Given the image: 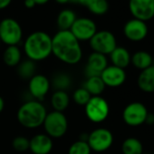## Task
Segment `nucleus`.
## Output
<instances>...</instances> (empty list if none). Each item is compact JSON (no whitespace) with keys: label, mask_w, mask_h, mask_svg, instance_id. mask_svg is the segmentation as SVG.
I'll use <instances>...</instances> for the list:
<instances>
[{"label":"nucleus","mask_w":154,"mask_h":154,"mask_svg":"<svg viewBox=\"0 0 154 154\" xmlns=\"http://www.w3.org/2000/svg\"><path fill=\"white\" fill-rule=\"evenodd\" d=\"M148 113V110L143 103L133 102L124 108L122 112V119L127 125L137 127L145 122Z\"/></svg>","instance_id":"nucleus-10"},{"label":"nucleus","mask_w":154,"mask_h":154,"mask_svg":"<svg viewBox=\"0 0 154 154\" xmlns=\"http://www.w3.org/2000/svg\"><path fill=\"white\" fill-rule=\"evenodd\" d=\"M43 126L45 134L52 139H59L67 132L68 121L63 112L52 111L47 112Z\"/></svg>","instance_id":"nucleus-4"},{"label":"nucleus","mask_w":154,"mask_h":154,"mask_svg":"<svg viewBox=\"0 0 154 154\" xmlns=\"http://www.w3.org/2000/svg\"><path fill=\"white\" fill-rule=\"evenodd\" d=\"M92 149L86 140H78L71 144L68 154H91Z\"/></svg>","instance_id":"nucleus-28"},{"label":"nucleus","mask_w":154,"mask_h":154,"mask_svg":"<svg viewBox=\"0 0 154 154\" xmlns=\"http://www.w3.org/2000/svg\"><path fill=\"white\" fill-rule=\"evenodd\" d=\"M52 54L61 62L73 65L83 58L80 42L68 31H58L52 37Z\"/></svg>","instance_id":"nucleus-1"},{"label":"nucleus","mask_w":154,"mask_h":154,"mask_svg":"<svg viewBox=\"0 0 154 154\" xmlns=\"http://www.w3.org/2000/svg\"><path fill=\"white\" fill-rule=\"evenodd\" d=\"M123 154H142L143 146L140 140L134 137L127 138L122 145Z\"/></svg>","instance_id":"nucleus-24"},{"label":"nucleus","mask_w":154,"mask_h":154,"mask_svg":"<svg viewBox=\"0 0 154 154\" xmlns=\"http://www.w3.org/2000/svg\"><path fill=\"white\" fill-rule=\"evenodd\" d=\"M152 56L146 51H138L131 55V63L138 69L144 70L152 65Z\"/></svg>","instance_id":"nucleus-23"},{"label":"nucleus","mask_w":154,"mask_h":154,"mask_svg":"<svg viewBox=\"0 0 154 154\" xmlns=\"http://www.w3.org/2000/svg\"><path fill=\"white\" fill-rule=\"evenodd\" d=\"M55 1H56L58 4H62V5H63V4H67V3H69V2H70V0H55Z\"/></svg>","instance_id":"nucleus-37"},{"label":"nucleus","mask_w":154,"mask_h":154,"mask_svg":"<svg viewBox=\"0 0 154 154\" xmlns=\"http://www.w3.org/2000/svg\"><path fill=\"white\" fill-rule=\"evenodd\" d=\"M148 26L146 22L131 19L125 23L123 26V34L127 39L131 42H140L143 40L148 35Z\"/></svg>","instance_id":"nucleus-13"},{"label":"nucleus","mask_w":154,"mask_h":154,"mask_svg":"<svg viewBox=\"0 0 154 154\" xmlns=\"http://www.w3.org/2000/svg\"><path fill=\"white\" fill-rule=\"evenodd\" d=\"M91 97L92 95L84 87L76 89L72 94V99L74 103L80 106H85V104L89 102Z\"/></svg>","instance_id":"nucleus-29"},{"label":"nucleus","mask_w":154,"mask_h":154,"mask_svg":"<svg viewBox=\"0 0 154 154\" xmlns=\"http://www.w3.org/2000/svg\"><path fill=\"white\" fill-rule=\"evenodd\" d=\"M101 78L105 86L118 87L121 86L126 80V72L124 69L114 65H108L101 73Z\"/></svg>","instance_id":"nucleus-14"},{"label":"nucleus","mask_w":154,"mask_h":154,"mask_svg":"<svg viewBox=\"0 0 154 154\" xmlns=\"http://www.w3.org/2000/svg\"><path fill=\"white\" fill-rule=\"evenodd\" d=\"M137 83L141 91L145 93H154V64L141 71Z\"/></svg>","instance_id":"nucleus-17"},{"label":"nucleus","mask_w":154,"mask_h":154,"mask_svg":"<svg viewBox=\"0 0 154 154\" xmlns=\"http://www.w3.org/2000/svg\"><path fill=\"white\" fill-rule=\"evenodd\" d=\"M79 42L90 41L97 32V26L88 17H77L69 30Z\"/></svg>","instance_id":"nucleus-9"},{"label":"nucleus","mask_w":154,"mask_h":154,"mask_svg":"<svg viewBox=\"0 0 154 154\" xmlns=\"http://www.w3.org/2000/svg\"><path fill=\"white\" fill-rule=\"evenodd\" d=\"M24 5H25V7L26 8H29V9H31V8H35L36 6L35 0H25Z\"/></svg>","instance_id":"nucleus-31"},{"label":"nucleus","mask_w":154,"mask_h":154,"mask_svg":"<svg viewBox=\"0 0 154 154\" xmlns=\"http://www.w3.org/2000/svg\"><path fill=\"white\" fill-rule=\"evenodd\" d=\"M70 2H72L77 5H81L83 7H86L89 2V0H70Z\"/></svg>","instance_id":"nucleus-34"},{"label":"nucleus","mask_w":154,"mask_h":154,"mask_svg":"<svg viewBox=\"0 0 154 154\" xmlns=\"http://www.w3.org/2000/svg\"><path fill=\"white\" fill-rule=\"evenodd\" d=\"M4 108H5V101H4V99L1 97V95H0V113H1V112H3Z\"/></svg>","instance_id":"nucleus-35"},{"label":"nucleus","mask_w":154,"mask_h":154,"mask_svg":"<svg viewBox=\"0 0 154 154\" xmlns=\"http://www.w3.org/2000/svg\"><path fill=\"white\" fill-rule=\"evenodd\" d=\"M110 58L112 63V65L117 66L122 69H125L131 63V55L129 51L122 46H117L111 54Z\"/></svg>","instance_id":"nucleus-18"},{"label":"nucleus","mask_w":154,"mask_h":154,"mask_svg":"<svg viewBox=\"0 0 154 154\" xmlns=\"http://www.w3.org/2000/svg\"><path fill=\"white\" fill-rule=\"evenodd\" d=\"M24 52L27 59L41 62L52 54V37L44 31L30 34L24 42Z\"/></svg>","instance_id":"nucleus-2"},{"label":"nucleus","mask_w":154,"mask_h":154,"mask_svg":"<svg viewBox=\"0 0 154 154\" xmlns=\"http://www.w3.org/2000/svg\"><path fill=\"white\" fill-rule=\"evenodd\" d=\"M70 104V97L65 91H55L51 97V105L54 111L63 112Z\"/></svg>","instance_id":"nucleus-21"},{"label":"nucleus","mask_w":154,"mask_h":154,"mask_svg":"<svg viewBox=\"0 0 154 154\" xmlns=\"http://www.w3.org/2000/svg\"><path fill=\"white\" fill-rule=\"evenodd\" d=\"M52 85L56 91H65L68 90L72 85L71 76L65 72H58L54 76L52 80Z\"/></svg>","instance_id":"nucleus-26"},{"label":"nucleus","mask_w":154,"mask_h":154,"mask_svg":"<svg viewBox=\"0 0 154 154\" xmlns=\"http://www.w3.org/2000/svg\"><path fill=\"white\" fill-rule=\"evenodd\" d=\"M12 2V0H0V10L7 8Z\"/></svg>","instance_id":"nucleus-32"},{"label":"nucleus","mask_w":154,"mask_h":154,"mask_svg":"<svg viewBox=\"0 0 154 154\" xmlns=\"http://www.w3.org/2000/svg\"><path fill=\"white\" fill-rule=\"evenodd\" d=\"M145 122L149 125L154 124V114L153 113H148L146 120H145Z\"/></svg>","instance_id":"nucleus-33"},{"label":"nucleus","mask_w":154,"mask_h":154,"mask_svg":"<svg viewBox=\"0 0 154 154\" xmlns=\"http://www.w3.org/2000/svg\"><path fill=\"white\" fill-rule=\"evenodd\" d=\"M48 1H49V0H35V2L36 5H45Z\"/></svg>","instance_id":"nucleus-36"},{"label":"nucleus","mask_w":154,"mask_h":154,"mask_svg":"<svg viewBox=\"0 0 154 154\" xmlns=\"http://www.w3.org/2000/svg\"><path fill=\"white\" fill-rule=\"evenodd\" d=\"M53 147V139L45 133L35 134L29 140V149L33 154H49Z\"/></svg>","instance_id":"nucleus-16"},{"label":"nucleus","mask_w":154,"mask_h":154,"mask_svg":"<svg viewBox=\"0 0 154 154\" xmlns=\"http://www.w3.org/2000/svg\"><path fill=\"white\" fill-rule=\"evenodd\" d=\"M17 66H18L17 68L18 75L22 79L29 80L35 74H36V66H35V62L34 61L27 59L21 62Z\"/></svg>","instance_id":"nucleus-25"},{"label":"nucleus","mask_w":154,"mask_h":154,"mask_svg":"<svg viewBox=\"0 0 154 154\" xmlns=\"http://www.w3.org/2000/svg\"><path fill=\"white\" fill-rule=\"evenodd\" d=\"M86 141L92 150L103 152L110 149L112 145L113 135L108 129L97 128L88 134Z\"/></svg>","instance_id":"nucleus-8"},{"label":"nucleus","mask_w":154,"mask_h":154,"mask_svg":"<svg viewBox=\"0 0 154 154\" xmlns=\"http://www.w3.org/2000/svg\"><path fill=\"white\" fill-rule=\"evenodd\" d=\"M76 18V14L72 9L65 8L60 11L56 18V25L57 27L59 28V31L70 30Z\"/></svg>","instance_id":"nucleus-19"},{"label":"nucleus","mask_w":154,"mask_h":154,"mask_svg":"<svg viewBox=\"0 0 154 154\" xmlns=\"http://www.w3.org/2000/svg\"><path fill=\"white\" fill-rule=\"evenodd\" d=\"M108 66V60L106 55L93 52L87 60L85 68V73L87 78L94 76H100L102 72Z\"/></svg>","instance_id":"nucleus-15"},{"label":"nucleus","mask_w":154,"mask_h":154,"mask_svg":"<svg viewBox=\"0 0 154 154\" xmlns=\"http://www.w3.org/2000/svg\"><path fill=\"white\" fill-rule=\"evenodd\" d=\"M21 59L22 53L18 45H9L5 49L3 54V60L8 66H17L21 63Z\"/></svg>","instance_id":"nucleus-20"},{"label":"nucleus","mask_w":154,"mask_h":154,"mask_svg":"<svg viewBox=\"0 0 154 154\" xmlns=\"http://www.w3.org/2000/svg\"><path fill=\"white\" fill-rule=\"evenodd\" d=\"M23 38V29L20 24L12 17H7L0 22V42L8 46L17 45Z\"/></svg>","instance_id":"nucleus-5"},{"label":"nucleus","mask_w":154,"mask_h":154,"mask_svg":"<svg viewBox=\"0 0 154 154\" xmlns=\"http://www.w3.org/2000/svg\"><path fill=\"white\" fill-rule=\"evenodd\" d=\"M45 106L39 101L29 100L24 103L17 110L18 122L26 129H36L43 125L46 117Z\"/></svg>","instance_id":"nucleus-3"},{"label":"nucleus","mask_w":154,"mask_h":154,"mask_svg":"<svg viewBox=\"0 0 154 154\" xmlns=\"http://www.w3.org/2000/svg\"><path fill=\"white\" fill-rule=\"evenodd\" d=\"M85 8L94 15L103 16L108 12L109 3L107 0H89Z\"/></svg>","instance_id":"nucleus-27"},{"label":"nucleus","mask_w":154,"mask_h":154,"mask_svg":"<svg viewBox=\"0 0 154 154\" xmlns=\"http://www.w3.org/2000/svg\"><path fill=\"white\" fill-rule=\"evenodd\" d=\"M13 148L20 152L29 149V140L25 136H17L12 141Z\"/></svg>","instance_id":"nucleus-30"},{"label":"nucleus","mask_w":154,"mask_h":154,"mask_svg":"<svg viewBox=\"0 0 154 154\" xmlns=\"http://www.w3.org/2000/svg\"><path fill=\"white\" fill-rule=\"evenodd\" d=\"M129 10L135 19L151 20L154 17V0H129Z\"/></svg>","instance_id":"nucleus-11"},{"label":"nucleus","mask_w":154,"mask_h":154,"mask_svg":"<svg viewBox=\"0 0 154 154\" xmlns=\"http://www.w3.org/2000/svg\"><path fill=\"white\" fill-rule=\"evenodd\" d=\"M85 112L89 121L100 123L107 119L110 113V106L102 96H92L85 106Z\"/></svg>","instance_id":"nucleus-6"},{"label":"nucleus","mask_w":154,"mask_h":154,"mask_svg":"<svg viewBox=\"0 0 154 154\" xmlns=\"http://www.w3.org/2000/svg\"><path fill=\"white\" fill-rule=\"evenodd\" d=\"M89 44L94 52L104 55L110 54L117 47V41L114 35L108 30L97 31L90 39Z\"/></svg>","instance_id":"nucleus-7"},{"label":"nucleus","mask_w":154,"mask_h":154,"mask_svg":"<svg viewBox=\"0 0 154 154\" xmlns=\"http://www.w3.org/2000/svg\"><path fill=\"white\" fill-rule=\"evenodd\" d=\"M28 81V91L31 96L34 98V100L39 102L43 101L49 93L51 87L50 80L44 74L36 73Z\"/></svg>","instance_id":"nucleus-12"},{"label":"nucleus","mask_w":154,"mask_h":154,"mask_svg":"<svg viewBox=\"0 0 154 154\" xmlns=\"http://www.w3.org/2000/svg\"><path fill=\"white\" fill-rule=\"evenodd\" d=\"M105 87L106 86L103 82L101 76L89 77L84 85V88L92 96H100L103 93Z\"/></svg>","instance_id":"nucleus-22"}]
</instances>
